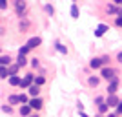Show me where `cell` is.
Here are the masks:
<instances>
[{"mask_svg":"<svg viewBox=\"0 0 122 117\" xmlns=\"http://www.w3.org/2000/svg\"><path fill=\"white\" fill-rule=\"evenodd\" d=\"M100 77H102V79H106V81H111V79L117 77V71L113 70V68H109V66H104L100 70Z\"/></svg>","mask_w":122,"mask_h":117,"instance_id":"6da1fadb","label":"cell"},{"mask_svg":"<svg viewBox=\"0 0 122 117\" xmlns=\"http://www.w3.org/2000/svg\"><path fill=\"white\" fill-rule=\"evenodd\" d=\"M33 84H35V75H33V73H25L24 79H22L20 88H22V90H27V88L33 86Z\"/></svg>","mask_w":122,"mask_h":117,"instance_id":"7a4b0ae2","label":"cell"},{"mask_svg":"<svg viewBox=\"0 0 122 117\" xmlns=\"http://www.w3.org/2000/svg\"><path fill=\"white\" fill-rule=\"evenodd\" d=\"M117 90H118V77H115V79H111L109 84H107V95H115Z\"/></svg>","mask_w":122,"mask_h":117,"instance_id":"3957f363","label":"cell"},{"mask_svg":"<svg viewBox=\"0 0 122 117\" xmlns=\"http://www.w3.org/2000/svg\"><path fill=\"white\" fill-rule=\"evenodd\" d=\"M29 106L33 108V110H40V108L44 106V101H42L40 97H31V101H29Z\"/></svg>","mask_w":122,"mask_h":117,"instance_id":"277c9868","label":"cell"},{"mask_svg":"<svg viewBox=\"0 0 122 117\" xmlns=\"http://www.w3.org/2000/svg\"><path fill=\"white\" fill-rule=\"evenodd\" d=\"M42 44V39L40 37H31L29 40H27V44H25V46L29 48V50H33V48H38Z\"/></svg>","mask_w":122,"mask_h":117,"instance_id":"5b68a950","label":"cell"},{"mask_svg":"<svg viewBox=\"0 0 122 117\" xmlns=\"http://www.w3.org/2000/svg\"><path fill=\"white\" fill-rule=\"evenodd\" d=\"M106 102H107V106H109V108H117V106H118V102H120V99H118L117 93H115V95H107Z\"/></svg>","mask_w":122,"mask_h":117,"instance_id":"8992f818","label":"cell"},{"mask_svg":"<svg viewBox=\"0 0 122 117\" xmlns=\"http://www.w3.org/2000/svg\"><path fill=\"white\" fill-rule=\"evenodd\" d=\"M15 11H16L18 17H22V13L25 11V2L24 0H15Z\"/></svg>","mask_w":122,"mask_h":117,"instance_id":"52a82bcc","label":"cell"},{"mask_svg":"<svg viewBox=\"0 0 122 117\" xmlns=\"http://www.w3.org/2000/svg\"><path fill=\"white\" fill-rule=\"evenodd\" d=\"M31 110H33V108H31L29 104H22V106H20V115L29 117V115H31Z\"/></svg>","mask_w":122,"mask_h":117,"instance_id":"ba28073f","label":"cell"},{"mask_svg":"<svg viewBox=\"0 0 122 117\" xmlns=\"http://www.w3.org/2000/svg\"><path fill=\"white\" fill-rule=\"evenodd\" d=\"M9 84H11V86H20V84H22V77H20V75L9 77Z\"/></svg>","mask_w":122,"mask_h":117,"instance_id":"9c48e42d","label":"cell"},{"mask_svg":"<svg viewBox=\"0 0 122 117\" xmlns=\"http://www.w3.org/2000/svg\"><path fill=\"white\" fill-rule=\"evenodd\" d=\"M18 70H20V66H18V64H11V66H7V73H9V77H13V75H16V73H18Z\"/></svg>","mask_w":122,"mask_h":117,"instance_id":"30bf717a","label":"cell"},{"mask_svg":"<svg viewBox=\"0 0 122 117\" xmlns=\"http://www.w3.org/2000/svg\"><path fill=\"white\" fill-rule=\"evenodd\" d=\"M27 92H29V95H31V97H38V93H40V86L33 84V86L27 88Z\"/></svg>","mask_w":122,"mask_h":117,"instance_id":"8fae6325","label":"cell"},{"mask_svg":"<svg viewBox=\"0 0 122 117\" xmlns=\"http://www.w3.org/2000/svg\"><path fill=\"white\" fill-rule=\"evenodd\" d=\"M107 29H109V28H107L106 24H100V26L97 28V29H95V37H102V35H104V33H106Z\"/></svg>","mask_w":122,"mask_h":117,"instance_id":"7c38bea8","label":"cell"},{"mask_svg":"<svg viewBox=\"0 0 122 117\" xmlns=\"http://www.w3.org/2000/svg\"><path fill=\"white\" fill-rule=\"evenodd\" d=\"M89 66H91L93 70H102V68H104V66H102V61H100V59H91Z\"/></svg>","mask_w":122,"mask_h":117,"instance_id":"4fadbf2b","label":"cell"},{"mask_svg":"<svg viewBox=\"0 0 122 117\" xmlns=\"http://www.w3.org/2000/svg\"><path fill=\"white\" fill-rule=\"evenodd\" d=\"M0 66H11V57L9 55H0Z\"/></svg>","mask_w":122,"mask_h":117,"instance_id":"5bb4252c","label":"cell"},{"mask_svg":"<svg viewBox=\"0 0 122 117\" xmlns=\"http://www.w3.org/2000/svg\"><path fill=\"white\" fill-rule=\"evenodd\" d=\"M98 82H100V77H89V79H87V84H89V86L91 88H97L98 86Z\"/></svg>","mask_w":122,"mask_h":117,"instance_id":"9a60e30c","label":"cell"},{"mask_svg":"<svg viewBox=\"0 0 122 117\" xmlns=\"http://www.w3.org/2000/svg\"><path fill=\"white\" fill-rule=\"evenodd\" d=\"M109 112V106H107V102H102V104H98V113L100 115H104V113Z\"/></svg>","mask_w":122,"mask_h":117,"instance_id":"2e32d148","label":"cell"},{"mask_svg":"<svg viewBox=\"0 0 122 117\" xmlns=\"http://www.w3.org/2000/svg\"><path fill=\"white\" fill-rule=\"evenodd\" d=\"M20 102V97L18 95H9L7 97V104H18Z\"/></svg>","mask_w":122,"mask_h":117,"instance_id":"e0dca14e","label":"cell"},{"mask_svg":"<svg viewBox=\"0 0 122 117\" xmlns=\"http://www.w3.org/2000/svg\"><path fill=\"white\" fill-rule=\"evenodd\" d=\"M55 48H56V51H58V53H62V55H66V53H67V48L62 46L60 42H55Z\"/></svg>","mask_w":122,"mask_h":117,"instance_id":"ac0fdd59","label":"cell"},{"mask_svg":"<svg viewBox=\"0 0 122 117\" xmlns=\"http://www.w3.org/2000/svg\"><path fill=\"white\" fill-rule=\"evenodd\" d=\"M71 17H73V18H78V17H80V13H78V6H76V4H71Z\"/></svg>","mask_w":122,"mask_h":117,"instance_id":"d6986e66","label":"cell"},{"mask_svg":"<svg viewBox=\"0 0 122 117\" xmlns=\"http://www.w3.org/2000/svg\"><path fill=\"white\" fill-rule=\"evenodd\" d=\"M16 64H18V66H25V64H27V59H25V55H18V59H16Z\"/></svg>","mask_w":122,"mask_h":117,"instance_id":"ffe728a7","label":"cell"},{"mask_svg":"<svg viewBox=\"0 0 122 117\" xmlns=\"http://www.w3.org/2000/svg\"><path fill=\"white\" fill-rule=\"evenodd\" d=\"M44 82H46V77H44V75H36L35 77V84H36V86H42Z\"/></svg>","mask_w":122,"mask_h":117,"instance_id":"44dd1931","label":"cell"},{"mask_svg":"<svg viewBox=\"0 0 122 117\" xmlns=\"http://www.w3.org/2000/svg\"><path fill=\"white\" fill-rule=\"evenodd\" d=\"M9 73H7V68L5 66H0V79H7Z\"/></svg>","mask_w":122,"mask_h":117,"instance_id":"7402d4cb","label":"cell"},{"mask_svg":"<svg viewBox=\"0 0 122 117\" xmlns=\"http://www.w3.org/2000/svg\"><path fill=\"white\" fill-rule=\"evenodd\" d=\"M18 97H20V104H29V101H31V99H29L27 95H25V93H20Z\"/></svg>","mask_w":122,"mask_h":117,"instance_id":"603a6c76","label":"cell"},{"mask_svg":"<svg viewBox=\"0 0 122 117\" xmlns=\"http://www.w3.org/2000/svg\"><path fill=\"white\" fill-rule=\"evenodd\" d=\"M100 61H102V66H107V64H109V55L100 57Z\"/></svg>","mask_w":122,"mask_h":117,"instance_id":"cb8c5ba5","label":"cell"},{"mask_svg":"<svg viewBox=\"0 0 122 117\" xmlns=\"http://www.w3.org/2000/svg\"><path fill=\"white\" fill-rule=\"evenodd\" d=\"M106 11H107V13H118V11H117V7H115L113 4H109V6H107V7H106Z\"/></svg>","mask_w":122,"mask_h":117,"instance_id":"d4e9b609","label":"cell"},{"mask_svg":"<svg viewBox=\"0 0 122 117\" xmlns=\"http://www.w3.org/2000/svg\"><path fill=\"white\" fill-rule=\"evenodd\" d=\"M2 112H5V113H11V112H13L11 104H4V106H2Z\"/></svg>","mask_w":122,"mask_h":117,"instance_id":"484cf974","label":"cell"},{"mask_svg":"<svg viewBox=\"0 0 122 117\" xmlns=\"http://www.w3.org/2000/svg\"><path fill=\"white\" fill-rule=\"evenodd\" d=\"M27 51H29V48H27V46H22L20 50H18V55H27Z\"/></svg>","mask_w":122,"mask_h":117,"instance_id":"4316f807","label":"cell"},{"mask_svg":"<svg viewBox=\"0 0 122 117\" xmlns=\"http://www.w3.org/2000/svg\"><path fill=\"white\" fill-rule=\"evenodd\" d=\"M115 113H117V115H122V99H120V102H118V106L115 108Z\"/></svg>","mask_w":122,"mask_h":117,"instance_id":"83f0119b","label":"cell"},{"mask_svg":"<svg viewBox=\"0 0 122 117\" xmlns=\"http://www.w3.org/2000/svg\"><path fill=\"white\" fill-rule=\"evenodd\" d=\"M102 102H106V101H104V97H100V95L95 97V104H97V106H98V104H102Z\"/></svg>","mask_w":122,"mask_h":117,"instance_id":"f1b7e54d","label":"cell"},{"mask_svg":"<svg viewBox=\"0 0 122 117\" xmlns=\"http://www.w3.org/2000/svg\"><path fill=\"white\" fill-rule=\"evenodd\" d=\"M115 26L122 28V17H117V18H115Z\"/></svg>","mask_w":122,"mask_h":117,"instance_id":"f546056e","label":"cell"},{"mask_svg":"<svg viewBox=\"0 0 122 117\" xmlns=\"http://www.w3.org/2000/svg\"><path fill=\"white\" fill-rule=\"evenodd\" d=\"M46 11L49 13V15H53V13H55V9H53V6H49V4L46 6Z\"/></svg>","mask_w":122,"mask_h":117,"instance_id":"4dcf8cb0","label":"cell"},{"mask_svg":"<svg viewBox=\"0 0 122 117\" xmlns=\"http://www.w3.org/2000/svg\"><path fill=\"white\" fill-rule=\"evenodd\" d=\"M0 9H7V2L5 0H0Z\"/></svg>","mask_w":122,"mask_h":117,"instance_id":"1f68e13d","label":"cell"},{"mask_svg":"<svg viewBox=\"0 0 122 117\" xmlns=\"http://www.w3.org/2000/svg\"><path fill=\"white\" fill-rule=\"evenodd\" d=\"M31 66H33V68L38 66V59H36V57H35V59H31Z\"/></svg>","mask_w":122,"mask_h":117,"instance_id":"d6a6232c","label":"cell"},{"mask_svg":"<svg viewBox=\"0 0 122 117\" xmlns=\"http://www.w3.org/2000/svg\"><path fill=\"white\" fill-rule=\"evenodd\" d=\"M117 61H118V62H120V64H122V51H120V53H118V55H117Z\"/></svg>","mask_w":122,"mask_h":117,"instance_id":"836d02e7","label":"cell"},{"mask_svg":"<svg viewBox=\"0 0 122 117\" xmlns=\"http://www.w3.org/2000/svg\"><path fill=\"white\" fill-rule=\"evenodd\" d=\"M80 117H89L87 113H84V112H80Z\"/></svg>","mask_w":122,"mask_h":117,"instance_id":"e575fe53","label":"cell"},{"mask_svg":"<svg viewBox=\"0 0 122 117\" xmlns=\"http://www.w3.org/2000/svg\"><path fill=\"white\" fill-rule=\"evenodd\" d=\"M113 2H115V4H120V6H122V0H113Z\"/></svg>","mask_w":122,"mask_h":117,"instance_id":"d590c367","label":"cell"},{"mask_svg":"<svg viewBox=\"0 0 122 117\" xmlns=\"http://www.w3.org/2000/svg\"><path fill=\"white\" fill-rule=\"evenodd\" d=\"M107 117H118V115H117V113H109Z\"/></svg>","mask_w":122,"mask_h":117,"instance_id":"8d00e7d4","label":"cell"},{"mask_svg":"<svg viewBox=\"0 0 122 117\" xmlns=\"http://www.w3.org/2000/svg\"><path fill=\"white\" fill-rule=\"evenodd\" d=\"M29 117H38V113H31V115Z\"/></svg>","mask_w":122,"mask_h":117,"instance_id":"74e56055","label":"cell"},{"mask_svg":"<svg viewBox=\"0 0 122 117\" xmlns=\"http://www.w3.org/2000/svg\"><path fill=\"white\" fill-rule=\"evenodd\" d=\"M118 17H122V9H120V11H118Z\"/></svg>","mask_w":122,"mask_h":117,"instance_id":"f35d334b","label":"cell"},{"mask_svg":"<svg viewBox=\"0 0 122 117\" xmlns=\"http://www.w3.org/2000/svg\"><path fill=\"white\" fill-rule=\"evenodd\" d=\"M97 117H102V115H97Z\"/></svg>","mask_w":122,"mask_h":117,"instance_id":"ab89813d","label":"cell"}]
</instances>
